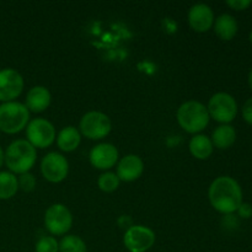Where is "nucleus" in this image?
I'll list each match as a JSON object with an SVG mask.
<instances>
[{
    "label": "nucleus",
    "instance_id": "obj_1",
    "mask_svg": "<svg viewBox=\"0 0 252 252\" xmlns=\"http://www.w3.org/2000/svg\"><path fill=\"white\" fill-rule=\"evenodd\" d=\"M243 197L240 184L231 176L217 177L208 189L209 203L223 216L236 213L244 202Z\"/></svg>",
    "mask_w": 252,
    "mask_h": 252
},
{
    "label": "nucleus",
    "instance_id": "obj_2",
    "mask_svg": "<svg viewBox=\"0 0 252 252\" xmlns=\"http://www.w3.org/2000/svg\"><path fill=\"white\" fill-rule=\"evenodd\" d=\"M37 161V149L26 139H16L7 145L4 152V164L7 171L22 175L31 171Z\"/></svg>",
    "mask_w": 252,
    "mask_h": 252
},
{
    "label": "nucleus",
    "instance_id": "obj_3",
    "mask_svg": "<svg viewBox=\"0 0 252 252\" xmlns=\"http://www.w3.org/2000/svg\"><path fill=\"white\" fill-rule=\"evenodd\" d=\"M176 118L180 127L193 135L206 129L211 121L207 106L197 100H189L181 103L177 108Z\"/></svg>",
    "mask_w": 252,
    "mask_h": 252
},
{
    "label": "nucleus",
    "instance_id": "obj_4",
    "mask_svg": "<svg viewBox=\"0 0 252 252\" xmlns=\"http://www.w3.org/2000/svg\"><path fill=\"white\" fill-rule=\"evenodd\" d=\"M30 122V111L25 103L19 101L0 105V132L16 134L24 130Z\"/></svg>",
    "mask_w": 252,
    "mask_h": 252
},
{
    "label": "nucleus",
    "instance_id": "obj_5",
    "mask_svg": "<svg viewBox=\"0 0 252 252\" xmlns=\"http://www.w3.org/2000/svg\"><path fill=\"white\" fill-rule=\"evenodd\" d=\"M209 117L220 125H230L238 116V102L228 93H217L209 98L207 105Z\"/></svg>",
    "mask_w": 252,
    "mask_h": 252
},
{
    "label": "nucleus",
    "instance_id": "obj_6",
    "mask_svg": "<svg viewBox=\"0 0 252 252\" xmlns=\"http://www.w3.org/2000/svg\"><path fill=\"white\" fill-rule=\"evenodd\" d=\"M112 129V122L106 113L89 111L80 118L79 132L90 140H101L107 137Z\"/></svg>",
    "mask_w": 252,
    "mask_h": 252
},
{
    "label": "nucleus",
    "instance_id": "obj_7",
    "mask_svg": "<svg viewBox=\"0 0 252 252\" xmlns=\"http://www.w3.org/2000/svg\"><path fill=\"white\" fill-rule=\"evenodd\" d=\"M43 223L52 236H64L73 226V214L65 204L54 203L44 212Z\"/></svg>",
    "mask_w": 252,
    "mask_h": 252
},
{
    "label": "nucleus",
    "instance_id": "obj_8",
    "mask_svg": "<svg viewBox=\"0 0 252 252\" xmlns=\"http://www.w3.org/2000/svg\"><path fill=\"white\" fill-rule=\"evenodd\" d=\"M26 138L27 142L36 149H46L56 142V128L46 118H33L30 120L26 127Z\"/></svg>",
    "mask_w": 252,
    "mask_h": 252
},
{
    "label": "nucleus",
    "instance_id": "obj_9",
    "mask_svg": "<svg viewBox=\"0 0 252 252\" xmlns=\"http://www.w3.org/2000/svg\"><path fill=\"white\" fill-rule=\"evenodd\" d=\"M157 235L153 229L145 225H132L123 235V245L129 252H147L154 246Z\"/></svg>",
    "mask_w": 252,
    "mask_h": 252
},
{
    "label": "nucleus",
    "instance_id": "obj_10",
    "mask_svg": "<svg viewBox=\"0 0 252 252\" xmlns=\"http://www.w3.org/2000/svg\"><path fill=\"white\" fill-rule=\"evenodd\" d=\"M41 174L51 184H61L69 175V161L63 154L51 152L41 161Z\"/></svg>",
    "mask_w": 252,
    "mask_h": 252
},
{
    "label": "nucleus",
    "instance_id": "obj_11",
    "mask_svg": "<svg viewBox=\"0 0 252 252\" xmlns=\"http://www.w3.org/2000/svg\"><path fill=\"white\" fill-rule=\"evenodd\" d=\"M25 81L21 74L12 68L0 70V102L16 101L24 90Z\"/></svg>",
    "mask_w": 252,
    "mask_h": 252
},
{
    "label": "nucleus",
    "instance_id": "obj_12",
    "mask_svg": "<svg viewBox=\"0 0 252 252\" xmlns=\"http://www.w3.org/2000/svg\"><path fill=\"white\" fill-rule=\"evenodd\" d=\"M120 160V153L116 145L111 143H100L90 150L89 161L91 166L102 171L115 167Z\"/></svg>",
    "mask_w": 252,
    "mask_h": 252
},
{
    "label": "nucleus",
    "instance_id": "obj_13",
    "mask_svg": "<svg viewBox=\"0 0 252 252\" xmlns=\"http://www.w3.org/2000/svg\"><path fill=\"white\" fill-rule=\"evenodd\" d=\"M187 19H189V27L194 32L204 33L213 27L216 17H214V12L209 5L199 2V4H194L189 7Z\"/></svg>",
    "mask_w": 252,
    "mask_h": 252
},
{
    "label": "nucleus",
    "instance_id": "obj_14",
    "mask_svg": "<svg viewBox=\"0 0 252 252\" xmlns=\"http://www.w3.org/2000/svg\"><path fill=\"white\" fill-rule=\"evenodd\" d=\"M144 172V161L135 154L125 155L118 160L116 175L121 182L137 181Z\"/></svg>",
    "mask_w": 252,
    "mask_h": 252
},
{
    "label": "nucleus",
    "instance_id": "obj_15",
    "mask_svg": "<svg viewBox=\"0 0 252 252\" xmlns=\"http://www.w3.org/2000/svg\"><path fill=\"white\" fill-rule=\"evenodd\" d=\"M51 91L46 86L42 85H37L30 89L26 95V98H25V106L30 111V113L44 112L51 106Z\"/></svg>",
    "mask_w": 252,
    "mask_h": 252
},
{
    "label": "nucleus",
    "instance_id": "obj_16",
    "mask_svg": "<svg viewBox=\"0 0 252 252\" xmlns=\"http://www.w3.org/2000/svg\"><path fill=\"white\" fill-rule=\"evenodd\" d=\"M214 33L221 41H231L238 34L239 25L235 17L230 14H221L214 20Z\"/></svg>",
    "mask_w": 252,
    "mask_h": 252
},
{
    "label": "nucleus",
    "instance_id": "obj_17",
    "mask_svg": "<svg viewBox=\"0 0 252 252\" xmlns=\"http://www.w3.org/2000/svg\"><path fill=\"white\" fill-rule=\"evenodd\" d=\"M57 147L64 153H73L79 148L81 143V134L74 126L63 127L56 138Z\"/></svg>",
    "mask_w": 252,
    "mask_h": 252
},
{
    "label": "nucleus",
    "instance_id": "obj_18",
    "mask_svg": "<svg viewBox=\"0 0 252 252\" xmlns=\"http://www.w3.org/2000/svg\"><path fill=\"white\" fill-rule=\"evenodd\" d=\"M189 150L194 159L207 160L213 154L214 147L208 135L199 133L191 138L189 143Z\"/></svg>",
    "mask_w": 252,
    "mask_h": 252
},
{
    "label": "nucleus",
    "instance_id": "obj_19",
    "mask_svg": "<svg viewBox=\"0 0 252 252\" xmlns=\"http://www.w3.org/2000/svg\"><path fill=\"white\" fill-rule=\"evenodd\" d=\"M213 147L217 149H229L236 142V130L231 125H220L213 130L211 137Z\"/></svg>",
    "mask_w": 252,
    "mask_h": 252
},
{
    "label": "nucleus",
    "instance_id": "obj_20",
    "mask_svg": "<svg viewBox=\"0 0 252 252\" xmlns=\"http://www.w3.org/2000/svg\"><path fill=\"white\" fill-rule=\"evenodd\" d=\"M19 191L17 176L10 171H0V201L12 198Z\"/></svg>",
    "mask_w": 252,
    "mask_h": 252
},
{
    "label": "nucleus",
    "instance_id": "obj_21",
    "mask_svg": "<svg viewBox=\"0 0 252 252\" xmlns=\"http://www.w3.org/2000/svg\"><path fill=\"white\" fill-rule=\"evenodd\" d=\"M59 252H88V246L80 236L66 234L59 241Z\"/></svg>",
    "mask_w": 252,
    "mask_h": 252
},
{
    "label": "nucleus",
    "instance_id": "obj_22",
    "mask_svg": "<svg viewBox=\"0 0 252 252\" xmlns=\"http://www.w3.org/2000/svg\"><path fill=\"white\" fill-rule=\"evenodd\" d=\"M121 181L116 172L112 171H105L98 176L97 179V186L105 193H112L116 189L120 187Z\"/></svg>",
    "mask_w": 252,
    "mask_h": 252
},
{
    "label": "nucleus",
    "instance_id": "obj_23",
    "mask_svg": "<svg viewBox=\"0 0 252 252\" xmlns=\"http://www.w3.org/2000/svg\"><path fill=\"white\" fill-rule=\"evenodd\" d=\"M36 252H59V241L52 235H43L37 240Z\"/></svg>",
    "mask_w": 252,
    "mask_h": 252
},
{
    "label": "nucleus",
    "instance_id": "obj_24",
    "mask_svg": "<svg viewBox=\"0 0 252 252\" xmlns=\"http://www.w3.org/2000/svg\"><path fill=\"white\" fill-rule=\"evenodd\" d=\"M17 184H19V189H21V191L32 192L36 189L37 180L33 174L26 172V174L19 175V177H17Z\"/></svg>",
    "mask_w": 252,
    "mask_h": 252
},
{
    "label": "nucleus",
    "instance_id": "obj_25",
    "mask_svg": "<svg viewBox=\"0 0 252 252\" xmlns=\"http://www.w3.org/2000/svg\"><path fill=\"white\" fill-rule=\"evenodd\" d=\"M225 4L228 5L230 9L235 10V11H244V10H246L248 7L251 6L252 1H250V0H228Z\"/></svg>",
    "mask_w": 252,
    "mask_h": 252
},
{
    "label": "nucleus",
    "instance_id": "obj_26",
    "mask_svg": "<svg viewBox=\"0 0 252 252\" xmlns=\"http://www.w3.org/2000/svg\"><path fill=\"white\" fill-rule=\"evenodd\" d=\"M241 115H243L244 121L248 125L252 126V97L248 98L244 103L243 108H241Z\"/></svg>",
    "mask_w": 252,
    "mask_h": 252
},
{
    "label": "nucleus",
    "instance_id": "obj_27",
    "mask_svg": "<svg viewBox=\"0 0 252 252\" xmlns=\"http://www.w3.org/2000/svg\"><path fill=\"white\" fill-rule=\"evenodd\" d=\"M238 213V217L241 219H250L252 217V206L250 203H246V202H243L240 204V207L236 211Z\"/></svg>",
    "mask_w": 252,
    "mask_h": 252
},
{
    "label": "nucleus",
    "instance_id": "obj_28",
    "mask_svg": "<svg viewBox=\"0 0 252 252\" xmlns=\"http://www.w3.org/2000/svg\"><path fill=\"white\" fill-rule=\"evenodd\" d=\"M223 224L224 226H226V228L234 229L239 225V220L234 214H228V216H224Z\"/></svg>",
    "mask_w": 252,
    "mask_h": 252
},
{
    "label": "nucleus",
    "instance_id": "obj_29",
    "mask_svg": "<svg viewBox=\"0 0 252 252\" xmlns=\"http://www.w3.org/2000/svg\"><path fill=\"white\" fill-rule=\"evenodd\" d=\"M4 165V150H2L1 145H0V167Z\"/></svg>",
    "mask_w": 252,
    "mask_h": 252
},
{
    "label": "nucleus",
    "instance_id": "obj_30",
    "mask_svg": "<svg viewBox=\"0 0 252 252\" xmlns=\"http://www.w3.org/2000/svg\"><path fill=\"white\" fill-rule=\"evenodd\" d=\"M248 83H249V86H250V89H251V91H252V69L250 70V73H249Z\"/></svg>",
    "mask_w": 252,
    "mask_h": 252
},
{
    "label": "nucleus",
    "instance_id": "obj_31",
    "mask_svg": "<svg viewBox=\"0 0 252 252\" xmlns=\"http://www.w3.org/2000/svg\"><path fill=\"white\" fill-rule=\"evenodd\" d=\"M249 38H250V42H251V44H252V30H251V32H250V36H249Z\"/></svg>",
    "mask_w": 252,
    "mask_h": 252
}]
</instances>
